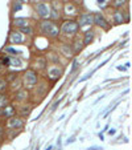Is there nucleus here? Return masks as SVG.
<instances>
[{
  "mask_svg": "<svg viewBox=\"0 0 132 150\" xmlns=\"http://www.w3.org/2000/svg\"><path fill=\"white\" fill-rule=\"evenodd\" d=\"M8 126L11 127V129H19V127L23 126V121L20 118H9V121H8Z\"/></svg>",
  "mask_w": 132,
  "mask_h": 150,
  "instance_id": "7",
  "label": "nucleus"
},
{
  "mask_svg": "<svg viewBox=\"0 0 132 150\" xmlns=\"http://www.w3.org/2000/svg\"><path fill=\"white\" fill-rule=\"evenodd\" d=\"M5 52H8V53H13V54H19L20 53L19 50L13 49V48H7V49H5Z\"/></svg>",
  "mask_w": 132,
  "mask_h": 150,
  "instance_id": "24",
  "label": "nucleus"
},
{
  "mask_svg": "<svg viewBox=\"0 0 132 150\" xmlns=\"http://www.w3.org/2000/svg\"><path fill=\"white\" fill-rule=\"evenodd\" d=\"M5 86H7V81H5V80H0V92L4 90Z\"/></svg>",
  "mask_w": 132,
  "mask_h": 150,
  "instance_id": "23",
  "label": "nucleus"
},
{
  "mask_svg": "<svg viewBox=\"0 0 132 150\" xmlns=\"http://www.w3.org/2000/svg\"><path fill=\"white\" fill-rule=\"evenodd\" d=\"M37 12L41 17H49L50 16V8L48 7V4L45 3H40L37 5Z\"/></svg>",
  "mask_w": 132,
  "mask_h": 150,
  "instance_id": "4",
  "label": "nucleus"
},
{
  "mask_svg": "<svg viewBox=\"0 0 132 150\" xmlns=\"http://www.w3.org/2000/svg\"><path fill=\"white\" fill-rule=\"evenodd\" d=\"M13 112H15V110H13V108H12V106H7V108L4 109L3 114L5 115V117H11V115L13 114Z\"/></svg>",
  "mask_w": 132,
  "mask_h": 150,
  "instance_id": "14",
  "label": "nucleus"
},
{
  "mask_svg": "<svg viewBox=\"0 0 132 150\" xmlns=\"http://www.w3.org/2000/svg\"><path fill=\"white\" fill-rule=\"evenodd\" d=\"M89 150H102V147H99V146H90V147H89Z\"/></svg>",
  "mask_w": 132,
  "mask_h": 150,
  "instance_id": "30",
  "label": "nucleus"
},
{
  "mask_svg": "<svg viewBox=\"0 0 132 150\" xmlns=\"http://www.w3.org/2000/svg\"><path fill=\"white\" fill-rule=\"evenodd\" d=\"M114 20H115V23H116V24L124 23V15H123V12H120V11L115 12V15H114Z\"/></svg>",
  "mask_w": 132,
  "mask_h": 150,
  "instance_id": "9",
  "label": "nucleus"
},
{
  "mask_svg": "<svg viewBox=\"0 0 132 150\" xmlns=\"http://www.w3.org/2000/svg\"><path fill=\"white\" fill-rule=\"evenodd\" d=\"M94 40V31H87L85 33V44H90L91 41Z\"/></svg>",
  "mask_w": 132,
  "mask_h": 150,
  "instance_id": "11",
  "label": "nucleus"
},
{
  "mask_svg": "<svg viewBox=\"0 0 132 150\" xmlns=\"http://www.w3.org/2000/svg\"><path fill=\"white\" fill-rule=\"evenodd\" d=\"M118 69L119 70H125V68H123V66H118Z\"/></svg>",
  "mask_w": 132,
  "mask_h": 150,
  "instance_id": "33",
  "label": "nucleus"
},
{
  "mask_svg": "<svg viewBox=\"0 0 132 150\" xmlns=\"http://www.w3.org/2000/svg\"><path fill=\"white\" fill-rule=\"evenodd\" d=\"M15 25H17V27H26L28 25V20L26 19H16L15 20Z\"/></svg>",
  "mask_w": 132,
  "mask_h": 150,
  "instance_id": "13",
  "label": "nucleus"
},
{
  "mask_svg": "<svg viewBox=\"0 0 132 150\" xmlns=\"http://www.w3.org/2000/svg\"><path fill=\"white\" fill-rule=\"evenodd\" d=\"M24 82L28 86H33L37 82V74L33 70H26L25 74H24Z\"/></svg>",
  "mask_w": 132,
  "mask_h": 150,
  "instance_id": "3",
  "label": "nucleus"
},
{
  "mask_svg": "<svg viewBox=\"0 0 132 150\" xmlns=\"http://www.w3.org/2000/svg\"><path fill=\"white\" fill-rule=\"evenodd\" d=\"M66 13H76V7L72 4H68L66 5Z\"/></svg>",
  "mask_w": 132,
  "mask_h": 150,
  "instance_id": "16",
  "label": "nucleus"
},
{
  "mask_svg": "<svg viewBox=\"0 0 132 150\" xmlns=\"http://www.w3.org/2000/svg\"><path fill=\"white\" fill-rule=\"evenodd\" d=\"M9 64H12L13 66H21V61H20V60H16V58L9 60Z\"/></svg>",
  "mask_w": 132,
  "mask_h": 150,
  "instance_id": "19",
  "label": "nucleus"
},
{
  "mask_svg": "<svg viewBox=\"0 0 132 150\" xmlns=\"http://www.w3.org/2000/svg\"><path fill=\"white\" fill-rule=\"evenodd\" d=\"M93 23L98 24V25H100L103 28H108V24H107V21H106L104 17L100 13H94L93 15Z\"/></svg>",
  "mask_w": 132,
  "mask_h": 150,
  "instance_id": "5",
  "label": "nucleus"
},
{
  "mask_svg": "<svg viewBox=\"0 0 132 150\" xmlns=\"http://www.w3.org/2000/svg\"><path fill=\"white\" fill-rule=\"evenodd\" d=\"M108 133H110V135H112V134H115V130H114V129H112V130H110Z\"/></svg>",
  "mask_w": 132,
  "mask_h": 150,
  "instance_id": "32",
  "label": "nucleus"
},
{
  "mask_svg": "<svg viewBox=\"0 0 132 150\" xmlns=\"http://www.w3.org/2000/svg\"><path fill=\"white\" fill-rule=\"evenodd\" d=\"M125 4V0H114V5L115 7H121Z\"/></svg>",
  "mask_w": 132,
  "mask_h": 150,
  "instance_id": "21",
  "label": "nucleus"
},
{
  "mask_svg": "<svg viewBox=\"0 0 132 150\" xmlns=\"http://www.w3.org/2000/svg\"><path fill=\"white\" fill-rule=\"evenodd\" d=\"M30 113V106H24L21 109V115H28Z\"/></svg>",
  "mask_w": 132,
  "mask_h": 150,
  "instance_id": "20",
  "label": "nucleus"
},
{
  "mask_svg": "<svg viewBox=\"0 0 132 150\" xmlns=\"http://www.w3.org/2000/svg\"><path fill=\"white\" fill-rule=\"evenodd\" d=\"M9 60H11L9 57H4L3 60H1V62H3L4 65H9Z\"/></svg>",
  "mask_w": 132,
  "mask_h": 150,
  "instance_id": "26",
  "label": "nucleus"
},
{
  "mask_svg": "<svg viewBox=\"0 0 132 150\" xmlns=\"http://www.w3.org/2000/svg\"><path fill=\"white\" fill-rule=\"evenodd\" d=\"M8 102V98L7 96H4V94H0V108H4Z\"/></svg>",
  "mask_w": 132,
  "mask_h": 150,
  "instance_id": "15",
  "label": "nucleus"
},
{
  "mask_svg": "<svg viewBox=\"0 0 132 150\" xmlns=\"http://www.w3.org/2000/svg\"><path fill=\"white\" fill-rule=\"evenodd\" d=\"M93 73H94V70H93V72H90V73H87V74H86V76L83 77V78H81V80H79V81H81V82H82V81H85V80H87V78H90V77H91V76H93Z\"/></svg>",
  "mask_w": 132,
  "mask_h": 150,
  "instance_id": "25",
  "label": "nucleus"
},
{
  "mask_svg": "<svg viewBox=\"0 0 132 150\" xmlns=\"http://www.w3.org/2000/svg\"><path fill=\"white\" fill-rule=\"evenodd\" d=\"M41 31L44 32V33H46V35L52 36V37H56V36L60 33L58 27L54 25L52 21H48V20H45V21H42L41 23Z\"/></svg>",
  "mask_w": 132,
  "mask_h": 150,
  "instance_id": "1",
  "label": "nucleus"
},
{
  "mask_svg": "<svg viewBox=\"0 0 132 150\" xmlns=\"http://www.w3.org/2000/svg\"><path fill=\"white\" fill-rule=\"evenodd\" d=\"M36 150H38V147H37V149H36Z\"/></svg>",
  "mask_w": 132,
  "mask_h": 150,
  "instance_id": "38",
  "label": "nucleus"
},
{
  "mask_svg": "<svg viewBox=\"0 0 132 150\" xmlns=\"http://www.w3.org/2000/svg\"><path fill=\"white\" fill-rule=\"evenodd\" d=\"M98 3L99 4H103V3H104V0H98Z\"/></svg>",
  "mask_w": 132,
  "mask_h": 150,
  "instance_id": "34",
  "label": "nucleus"
},
{
  "mask_svg": "<svg viewBox=\"0 0 132 150\" xmlns=\"http://www.w3.org/2000/svg\"><path fill=\"white\" fill-rule=\"evenodd\" d=\"M49 76L52 80H56V78H58V77L61 76V70L58 69V68H50L49 69Z\"/></svg>",
  "mask_w": 132,
  "mask_h": 150,
  "instance_id": "10",
  "label": "nucleus"
},
{
  "mask_svg": "<svg viewBox=\"0 0 132 150\" xmlns=\"http://www.w3.org/2000/svg\"><path fill=\"white\" fill-rule=\"evenodd\" d=\"M79 25L81 27H85V25H90L93 23V15H82L79 17Z\"/></svg>",
  "mask_w": 132,
  "mask_h": 150,
  "instance_id": "6",
  "label": "nucleus"
},
{
  "mask_svg": "<svg viewBox=\"0 0 132 150\" xmlns=\"http://www.w3.org/2000/svg\"><path fill=\"white\" fill-rule=\"evenodd\" d=\"M72 142H74V137H72L70 139H68V143H72Z\"/></svg>",
  "mask_w": 132,
  "mask_h": 150,
  "instance_id": "31",
  "label": "nucleus"
},
{
  "mask_svg": "<svg viewBox=\"0 0 132 150\" xmlns=\"http://www.w3.org/2000/svg\"><path fill=\"white\" fill-rule=\"evenodd\" d=\"M23 41V36L17 33V32H13L11 35V42L12 44H20V42Z\"/></svg>",
  "mask_w": 132,
  "mask_h": 150,
  "instance_id": "8",
  "label": "nucleus"
},
{
  "mask_svg": "<svg viewBox=\"0 0 132 150\" xmlns=\"http://www.w3.org/2000/svg\"><path fill=\"white\" fill-rule=\"evenodd\" d=\"M0 115H1V112H0Z\"/></svg>",
  "mask_w": 132,
  "mask_h": 150,
  "instance_id": "37",
  "label": "nucleus"
},
{
  "mask_svg": "<svg viewBox=\"0 0 132 150\" xmlns=\"http://www.w3.org/2000/svg\"><path fill=\"white\" fill-rule=\"evenodd\" d=\"M36 64H38V68H44L45 66V58H37L36 60Z\"/></svg>",
  "mask_w": 132,
  "mask_h": 150,
  "instance_id": "17",
  "label": "nucleus"
},
{
  "mask_svg": "<svg viewBox=\"0 0 132 150\" xmlns=\"http://www.w3.org/2000/svg\"><path fill=\"white\" fill-rule=\"evenodd\" d=\"M19 9H21V4H20V3L15 4V7H13V11H19Z\"/></svg>",
  "mask_w": 132,
  "mask_h": 150,
  "instance_id": "28",
  "label": "nucleus"
},
{
  "mask_svg": "<svg viewBox=\"0 0 132 150\" xmlns=\"http://www.w3.org/2000/svg\"><path fill=\"white\" fill-rule=\"evenodd\" d=\"M1 133H3V130H1V127H0V135H1Z\"/></svg>",
  "mask_w": 132,
  "mask_h": 150,
  "instance_id": "36",
  "label": "nucleus"
},
{
  "mask_svg": "<svg viewBox=\"0 0 132 150\" xmlns=\"http://www.w3.org/2000/svg\"><path fill=\"white\" fill-rule=\"evenodd\" d=\"M53 149V146H48V147H46V150H52Z\"/></svg>",
  "mask_w": 132,
  "mask_h": 150,
  "instance_id": "35",
  "label": "nucleus"
},
{
  "mask_svg": "<svg viewBox=\"0 0 132 150\" xmlns=\"http://www.w3.org/2000/svg\"><path fill=\"white\" fill-rule=\"evenodd\" d=\"M78 31V24L76 21H73V20H68V21H65L64 25H62V32L66 33V35H73V33H76Z\"/></svg>",
  "mask_w": 132,
  "mask_h": 150,
  "instance_id": "2",
  "label": "nucleus"
},
{
  "mask_svg": "<svg viewBox=\"0 0 132 150\" xmlns=\"http://www.w3.org/2000/svg\"><path fill=\"white\" fill-rule=\"evenodd\" d=\"M26 97V92H19V94H17V100H24Z\"/></svg>",
  "mask_w": 132,
  "mask_h": 150,
  "instance_id": "22",
  "label": "nucleus"
},
{
  "mask_svg": "<svg viewBox=\"0 0 132 150\" xmlns=\"http://www.w3.org/2000/svg\"><path fill=\"white\" fill-rule=\"evenodd\" d=\"M76 44H77V45H76V50H79L81 48H82V42L79 41V40H77V41H76Z\"/></svg>",
  "mask_w": 132,
  "mask_h": 150,
  "instance_id": "27",
  "label": "nucleus"
},
{
  "mask_svg": "<svg viewBox=\"0 0 132 150\" xmlns=\"http://www.w3.org/2000/svg\"><path fill=\"white\" fill-rule=\"evenodd\" d=\"M21 32H23V33H26V35H30V33H32V28H30L29 25L21 27Z\"/></svg>",
  "mask_w": 132,
  "mask_h": 150,
  "instance_id": "18",
  "label": "nucleus"
},
{
  "mask_svg": "<svg viewBox=\"0 0 132 150\" xmlns=\"http://www.w3.org/2000/svg\"><path fill=\"white\" fill-rule=\"evenodd\" d=\"M77 66H78V61H77V60H76V61L73 62V68H72V72H74V70L77 69Z\"/></svg>",
  "mask_w": 132,
  "mask_h": 150,
  "instance_id": "29",
  "label": "nucleus"
},
{
  "mask_svg": "<svg viewBox=\"0 0 132 150\" xmlns=\"http://www.w3.org/2000/svg\"><path fill=\"white\" fill-rule=\"evenodd\" d=\"M61 50H62V53L65 54V56H68V57H70L73 53L72 48L68 45V44H64V45H61Z\"/></svg>",
  "mask_w": 132,
  "mask_h": 150,
  "instance_id": "12",
  "label": "nucleus"
}]
</instances>
